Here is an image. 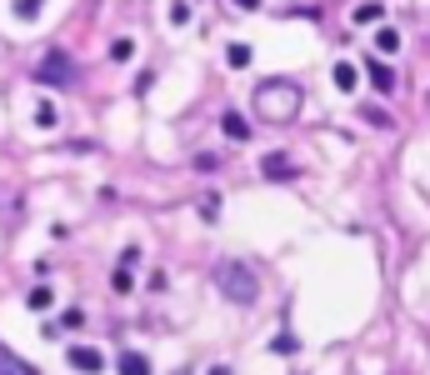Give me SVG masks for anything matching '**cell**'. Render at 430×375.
Here are the masks:
<instances>
[{"instance_id":"obj_13","label":"cell","mask_w":430,"mask_h":375,"mask_svg":"<svg viewBox=\"0 0 430 375\" xmlns=\"http://www.w3.org/2000/svg\"><path fill=\"white\" fill-rule=\"evenodd\" d=\"M25 305H30V310H50V305H56V290H50V285H35V290L25 295Z\"/></svg>"},{"instance_id":"obj_22","label":"cell","mask_w":430,"mask_h":375,"mask_svg":"<svg viewBox=\"0 0 430 375\" xmlns=\"http://www.w3.org/2000/svg\"><path fill=\"white\" fill-rule=\"evenodd\" d=\"M215 210H221V195H205V200H200V216L215 221Z\"/></svg>"},{"instance_id":"obj_12","label":"cell","mask_w":430,"mask_h":375,"mask_svg":"<svg viewBox=\"0 0 430 375\" xmlns=\"http://www.w3.org/2000/svg\"><path fill=\"white\" fill-rule=\"evenodd\" d=\"M381 16H386V11H381V0H365V6H355V16H350V20H355V25H375Z\"/></svg>"},{"instance_id":"obj_8","label":"cell","mask_w":430,"mask_h":375,"mask_svg":"<svg viewBox=\"0 0 430 375\" xmlns=\"http://www.w3.org/2000/svg\"><path fill=\"white\" fill-rule=\"evenodd\" d=\"M0 375H40V370H35V365H25L11 345H0Z\"/></svg>"},{"instance_id":"obj_6","label":"cell","mask_w":430,"mask_h":375,"mask_svg":"<svg viewBox=\"0 0 430 375\" xmlns=\"http://www.w3.org/2000/svg\"><path fill=\"white\" fill-rule=\"evenodd\" d=\"M365 75H370V85L381 90V95H391V90H395V70H391L386 61H375V56H370V61H365Z\"/></svg>"},{"instance_id":"obj_20","label":"cell","mask_w":430,"mask_h":375,"mask_svg":"<svg viewBox=\"0 0 430 375\" xmlns=\"http://www.w3.org/2000/svg\"><path fill=\"white\" fill-rule=\"evenodd\" d=\"M135 260H140V250H135V245H125V250H121V265H116V271H135Z\"/></svg>"},{"instance_id":"obj_11","label":"cell","mask_w":430,"mask_h":375,"mask_svg":"<svg viewBox=\"0 0 430 375\" xmlns=\"http://www.w3.org/2000/svg\"><path fill=\"white\" fill-rule=\"evenodd\" d=\"M250 61H255V50H250V45H245V40H235V45H231V50H226V66H231V70H245V66H250Z\"/></svg>"},{"instance_id":"obj_23","label":"cell","mask_w":430,"mask_h":375,"mask_svg":"<svg viewBox=\"0 0 430 375\" xmlns=\"http://www.w3.org/2000/svg\"><path fill=\"white\" fill-rule=\"evenodd\" d=\"M111 285H116V295H125V290H130V271H116Z\"/></svg>"},{"instance_id":"obj_7","label":"cell","mask_w":430,"mask_h":375,"mask_svg":"<svg viewBox=\"0 0 430 375\" xmlns=\"http://www.w3.org/2000/svg\"><path fill=\"white\" fill-rule=\"evenodd\" d=\"M116 370H121V375H150V355H140V350H121V355H116Z\"/></svg>"},{"instance_id":"obj_18","label":"cell","mask_w":430,"mask_h":375,"mask_svg":"<svg viewBox=\"0 0 430 375\" xmlns=\"http://www.w3.org/2000/svg\"><path fill=\"white\" fill-rule=\"evenodd\" d=\"M40 6H45V0H16V16H20V20H35Z\"/></svg>"},{"instance_id":"obj_19","label":"cell","mask_w":430,"mask_h":375,"mask_svg":"<svg viewBox=\"0 0 430 375\" xmlns=\"http://www.w3.org/2000/svg\"><path fill=\"white\" fill-rule=\"evenodd\" d=\"M35 121H40V125H56V105L40 100V105H35Z\"/></svg>"},{"instance_id":"obj_15","label":"cell","mask_w":430,"mask_h":375,"mask_svg":"<svg viewBox=\"0 0 430 375\" xmlns=\"http://www.w3.org/2000/svg\"><path fill=\"white\" fill-rule=\"evenodd\" d=\"M360 121H370V125H381V130H391V125H395V121H391V116L381 111V105H360Z\"/></svg>"},{"instance_id":"obj_17","label":"cell","mask_w":430,"mask_h":375,"mask_svg":"<svg viewBox=\"0 0 430 375\" xmlns=\"http://www.w3.org/2000/svg\"><path fill=\"white\" fill-rule=\"evenodd\" d=\"M271 350H276V355H295V350H300V340H295V336H276V340H271Z\"/></svg>"},{"instance_id":"obj_5","label":"cell","mask_w":430,"mask_h":375,"mask_svg":"<svg viewBox=\"0 0 430 375\" xmlns=\"http://www.w3.org/2000/svg\"><path fill=\"white\" fill-rule=\"evenodd\" d=\"M260 176H265V180H295V160H290L285 150H271V155L260 160Z\"/></svg>"},{"instance_id":"obj_10","label":"cell","mask_w":430,"mask_h":375,"mask_svg":"<svg viewBox=\"0 0 430 375\" xmlns=\"http://www.w3.org/2000/svg\"><path fill=\"white\" fill-rule=\"evenodd\" d=\"M375 50H381V56H395V50H400V30L381 25V30H375Z\"/></svg>"},{"instance_id":"obj_14","label":"cell","mask_w":430,"mask_h":375,"mask_svg":"<svg viewBox=\"0 0 430 375\" xmlns=\"http://www.w3.org/2000/svg\"><path fill=\"white\" fill-rule=\"evenodd\" d=\"M355 80H360V70H355L350 61H340V66H336V85H340V90L350 95V90H355Z\"/></svg>"},{"instance_id":"obj_3","label":"cell","mask_w":430,"mask_h":375,"mask_svg":"<svg viewBox=\"0 0 430 375\" xmlns=\"http://www.w3.org/2000/svg\"><path fill=\"white\" fill-rule=\"evenodd\" d=\"M35 85H75V56L50 50L45 61H35Z\"/></svg>"},{"instance_id":"obj_21","label":"cell","mask_w":430,"mask_h":375,"mask_svg":"<svg viewBox=\"0 0 430 375\" xmlns=\"http://www.w3.org/2000/svg\"><path fill=\"white\" fill-rule=\"evenodd\" d=\"M171 20H176V25L190 20V0H176V6H171Z\"/></svg>"},{"instance_id":"obj_4","label":"cell","mask_w":430,"mask_h":375,"mask_svg":"<svg viewBox=\"0 0 430 375\" xmlns=\"http://www.w3.org/2000/svg\"><path fill=\"white\" fill-rule=\"evenodd\" d=\"M66 360H70V370H80V375H100V370H105V355H100L95 345H70Z\"/></svg>"},{"instance_id":"obj_9","label":"cell","mask_w":430,"mask_h":375,"mask_svg":"<svg viewBox=\"0 0 430 375\" xmlns=\"http://www.w3.org/2000/svg\"><path fill=\"white\" fill-rule=\"evenodd\" d=\"M221 130H226L231 140H250V121H245L240 111H226V116H221Z\"/></svg>"},{"instance_id":"obj_1","label":"cell","mask_w":430,"mask_h":375,"mask_svg":"<svg viewBox=\"0 0 430 375\" xmlns=\"http://www.w3.org/2000/svg\"><path fill=\"white\" fill-rule=\"evenodd\" d=\"M250 105H255V116H260V121H271V125H290V121L300 116L305 95H300V85H295V80L271 75V80H260V85H255Z\"/></svg>"},{"instance_id":"obj_24","label":"cell","mask_w":430,"mask_h":375,"mask_svg":"<svg viewBox=\"0 0 430 375\" xmlns=\"http://www.w3.org/2000/svg\"><path fill=\"white\" fill-rule=\"evenodd\" d=\"M231 6H240V11H255V6H260V0H231Z\"/></svg>"},{"instance_id":"obj_2","label":"cell","mask_w":430,"mask_h":375,"mask_svg":"<svg viewBox=\"0 0 430 375\" xmlns=\"http://www.w3.org/2000/svg\"><path fill=\"white\" fill-rule=\"evenodd\" d=\"M215 285H221V295H231L235 305H255V295H260V281H255V271L245 260H221L215 265Z\"/></svg>"},{"instance_id":"obj_16","label":"cell","mask_w":430,"mask_h":375,"mask_svg":"<svg viewBox=\"0 0 430 375\" xmlns=\"http://www.w3.org/2000/svg\"><path fill=\"white\" fill-rule=\"evenodd\" d=\"M130 56H135V40H130V35L111 40V61H130Z\"/></svg>"},{"instance_id":"obj_25","label":"cell","mask_w":430,"mask_h":375,"mask_svg":"<svg viewBox=\"0 0 430 375\" xmlns=\"http://www.w3.org/2000/svg\"><path fill=\"white\" fill-rule=\"evenodd\" d=\"M210 375H231V365H215V370H210Z\"/></svg>"}]
</instances>
